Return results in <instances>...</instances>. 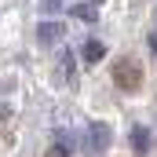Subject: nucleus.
I'll return each mask as SVG.
<instances>
[{
	"mask_svg": "<svg viewBox=\"0 0 157 157\" xmlns=\"http://www.w3.org/2000/svg\"><path fill=\"white\" fill-rule=\"evenodd\" d=\"M62 33H66V29H62L59 22H40L37 26V40L40 44H55V40H62Z\"/></svg>",
	"mask_w": 157,
	"mask_h": 157,
	"instance_id": "obj_3",
	"label": "nucleus"
},
{
	"mask_svg": "<svg viewBox=\"0 0 157 157\" xmlns=\"http://www.w3.org/2000/svg\"><path fill=\"white\" fill-rule=\"evenodd\" d=\"M106 146H110V128L102 124V121H95L88 132H84V139H80V150L88 157H99V154H106Z\"/></svg>",
	"mask_w": 157,
	"mask_h": 157,
	"instance_id": "obj_1",
	"label": "nucleus"
},
{
	"mask_svg": "<svg viewBox=\"0 0 157 157\" xmlns=\"http://www.w3.org/2000/svg\"><path fill=\"white\" fill-rule=\"evenodd\" d=\"M59 7H62V0H44V11H48V15H55Z\"/></svg>",
	"mask_w": 157,
	"mask_h": 157,
	"instance_id": "obj_7",
	"label": "nucleus"
},
{
	"mask_svg": "<svg viewBox=\"0 0 157 157\" xmlns=\"http://www.w3.org/2000/svg\"><path fill=\"white\" fill-rule=\"evenodd\" d=\"M48 157H70V150H66V146H59V143H55V146H51V150H48Z\"/></svg>",
	"mask_w": 157,
	"mask_h": 157,
	"instance_id": "obj_6",
	"label": "nucleus"
},
{
	"mask_svg": "<svg viewBox=\"0 0 157 157\" xmlns=\"http://www.w3.org/2000/svg\"><path fill=\"white\" fill-rule=\"evenodd\" d=\"M70 15H73V18H80V22H88V26H91V22L99 18V11H95V4H84V0L70 7Z\"/></svg>",
	"mask_w": 157,
	"mask_h": 157,
	"instance_id": "obj_5",
	"label": "nucleus"
},
{
	"mask_svg": "<svg viewBox=\"0 0 157 157\" xmlns=\"http://www.w3.org/2000/svg\"><path fill=\"white\" fill-rule=\"evenodd\" d=\"M128 139H132V154H135V157H146V150H150V132H146L143 124H135V128L128 132Z\"/></svg>",
	"mask_w": 157,
	"mask_h": 157,
	"instance_id": "obj_2",
	"label": "nucleus"
},
{
	"mask_svg": "<svg viewBox=\"0 0 157 157\" xmlns=\"http://www.w3.org/2000/svg\"><path fill=\"white\" fill-rule=\"evenodd\" d=\"M146 40H150V51L157 55V29H150V37H146Z\"/></svg>",
	"mask_w": 157,
	"mask_h": 157,
	"instance_id": "obj_8",
	"label": "nucleus"
},
{
	"mask_svg": "<svg viewBox=\"0 0 157 157\" xmlns=\"http://www.w3.org/2000/svg\"><path fill=\"white\" fill-rule=\"evenodd\" d=\"M91 4H95V0H91Z\"/></svg>",
	"mask_w": 157,
	"mask_h": 157,
	"instance_id": "obj_9",
	"label": "nucleus"
},
{
	"mask_svg": "<svg viewBox=\"0 0 157 157\" xmlns=\"http://www.w3.org/2000/svg\"><path fill=\"white\" fill-rule=\"evenodd\" d=\"M102 55H106L102 40H84V44H80V59H84V62H99Z\"/></svg>",
	"mask_w": 157,
	"mask_h": 157,
	"instance_id": "obj_4",
	"label": "nucleus"
}]
</instances>
